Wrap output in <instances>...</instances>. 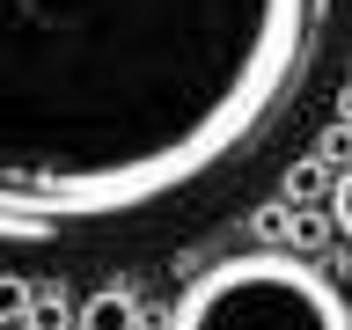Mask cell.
<instances>
[{
	"label": "cell",
	"instance_id": "6da1fadb",
	"mask_svg": "<svg viewBox=\"0 0 352 330\" xmlns=\"http://www.w3.org/2000/svg\"><path fill=\"white\" fill-rule=\"evenodd\" d=\"M338 0H0V228H125L264 147Z\"/></svg>",
	"mask_w": 352,
	"mask_h": 330
},
{
	"label": "cell",
	"instance_id": "5b68a950",
	"mask_svg": "<svg viewBox=\"0 0 352 330\" xmlns=\"http://www.w3.org/2000/svg\"><path fill=\"white\" fill-rule=\"evenodd\" d=\"M323 191H338V169H330L323 154H316V162H294V169H286V198H294V206H316Z\"/></svg>",
	"mask_w": 352,
	"mask_h": 330
},
{
	"label": "cell",
	"instance_id": "3957f363",
	"mask_svg": "<svg viewBox=\"0 0 352 330\" xmlns=\"http://www.w3.org/2000/svg\"><path fill=\"white\" fill-rule=\"evenodd\" d=\"M74 330H140V301H132L125 286H103V294L81 301V323Z\"/></svg>",
	"mask_w": 352,
	"mask_h": 330
},
{
	"label": "cell",
	"instance_id": "8992f818",
	"mask_svg": "<svg viewBox=\"0 0 352 330\" xmlns=\"http://www.w3.org/2000/svg\"><path fill=\"white\" fill-rule=\"evenodd\" d=\"M286 228H294V198H272V206L250 213V235L257 242H286Z\"/></svg>",
	"mask_w": 352,
	"mask_h": 330
},
{
	"label": "cell",
	"instance_id": "52a82bcc",
	"mask_svg": "<svg viewBox=\"0 0 352 330\" xmlns=\"http://www.w3.org/2000/svg\"><path fill=\"white\" fill-rule=\"evenodd\" d=\"M323 162H330V169H352V125H345V118L323 132Z\"/></svg>",
	"mask_w": 352,
	"mask_h": 330
},
{
	"label": "cell",
	"instance_id": "30bf717a",
	"mask_svg": "<svg viewBox=\"0 0 352 330\" xmlns=\"http://www.w3.org/2000/svg\"><path fill=\"white\" fill-rule=\"evenodd\" d=\"M338 118H345V125H352V81L338 88Z\"/></svg>",
	"mask_w": 352,
	"mask_h": 330
},
{
	"label": "cell",
	"instance_id": "277c9868",
	"mask_svg": "<svg viewBox=\"0 0 352 330\" xmlns=\"http://www.w3.org/2000/svg\"><path fill=\"white\" fill-rule=\"evenodd\" d=\"M330 235H338V213L330 206H294V228H286V250H301V257H323Z\"/></svg>",
	"mask_w": 352,
	"mask_h": 330
},
{
	"label": "cell",
	"instance_id": "8fae6325",
	"mask_svg": "<svg viewBox=\"0 0 352 330\" xmlns=\"http://www.w3.org/2000/svg\"><path fill=\"white\" fill-rule=\"evenodd\" d=\"M8 330H37V323H30V316H8Z\"/></svg>",
	"mask_w": 352,
	"mask_h": 330
},
{
	"label": "cell",
	"instance_id": "7a4b0ae2",
	"mask_svg": "<svg viewBox=\"0 0 352 330\" xmlns=\"http://www.w3.org/2000/svg\"><path fill=\"white\" fill-rule=\"evenodd\" d=\"M169 330H352V308L316 272V257L286 242H257L206 264L176 294Z\"/></svg>",
	"mask_w": 352,
	"mask_h": 330
},
{
	"label": "cell",
	"instance_id": "ba28073f",
	"mask_svg": "<svg viewBox=\"0 0 352 330\" xmlns=\"http://www.w3.org/2000/svg\"><path fill=\"white\" fill-rule=\"evenodd\" d=\"M330 213H338V235H352V169H338V191H330Z\"/></svg>",
	"mask_w": 352,
	"mask_h": 330
},
{
	"label": "cell",
	"instance_id": "9c48e42d",
	"mask_svg": "<svg viewBox=\"0 0 352 330\" xmlns=\"http://www.w3.org/2000/svg\"><path fill=\"white\" fill-rule=\"evenodd\" d=\"M30 323H37V330H66V301H59V294H44V301L30 308Z\"/></svg>",
	"mask_w": 352,
	"mask_h": 330
}]
</instances>
